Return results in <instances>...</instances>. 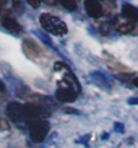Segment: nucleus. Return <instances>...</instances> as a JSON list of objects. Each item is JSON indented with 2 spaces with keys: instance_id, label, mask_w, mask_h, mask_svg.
Here are the masks:
<instances>
[{
  "instance_id": "nucleus-17",
  "label": "nucleus",
  "mask_w": 138,
  "mask_h": 148,
  "mask_svg": "<svg viewBox=\"0 0 138 148\" xmlns=\"http://www.w3.org/2000/svg\"><path fill=\"white\" fill-rule=\"evenodd\" d=\"M0 91H1V92H4L5 91V84L1 82V79H0Z\"/></svg>"
},
{
  "instance_id": "nucleus-16",
  "label": "nucleus",
  "mask_w": 138,
  "mask_h": 148,
  "mask_svg": "<svg viewBox=\"0 0 138 148\" xmlns=\"http://www.w3.org/2000/svg\"><path fill=\"white\" fill-rule=\"evenodd\" d=\"M42 1H45L46 4H49V5H56L58 0H42Z\"/></svg>"
},
{
  "instance_id": "nucleus-14",
  "label": "nucleus",
  "mask_w": 138,
  "mask_h": 148,
  "mask_svg": "<svg viewBox=\"0 0 138 148\" xmlns=\"http://www.w3.org/2000/svg\"><path fill=\"white\" fill-rule=\"evenodd\" d=\"M12 3H14V7L16 10H22V1L20 0H12Z\"/></svg>"
},
{
  "instance_id": "nucleus-1",
  "label": "nucleus",
  "mask_w": 138,
  "mask_h": 148,
  "mask_svg": "<svg viewBox=\"0 0 138 148\" xmlns=\"http://www.w3.org/2000/svg\"><path fill=\"white\" fill-rule=\"evenodd\" d=\"M39 23L42 29L48 34L56 37H64L68 33V26L63 19H60L58 16H54L52 14H41L39 16Z\"/></svg>"
},
{
  "instance_id": "nucleus-18",
  "label": "nucleus",
  "mask_w": 138,
  "mask_h": 148,
  "mask_svg": "<svg viewBox=\"0 0 138 148\" xmlns=\"http://www.w3.org/2000/svg\"><path fill=\"white\" fill-rule=\"evenodd\" d=\"M133 84L135 86V87H138V76H137V77H134V79H133Z\"/></svg>"
},
{
  "instance_id": "nucleus-19",
  "label": "nucleus",
  "mask_w": 138,
  "mask_h": 148,
  "mask_svg": "<svg viewBox=\"0 0 138 148\" xmlns=\"http://www.w3.org/2000/svg\"><path fill=\"white\" fill-rule=\"evenodd\" d=\"M8 3V0H0V7L1 5H4V4H7Z\"/></svg>"
},
{
  "instance_id": "nucleus-5",
  "label": "nucleus",
  "mask_w": 138,
  "mask_h": 148,
  "mask_svg": "<svg viewBox=\"0 0 138 148\" xmlns=\"http://www.w3.org/2000/svg\"><path fill=\"white\" fill-rule=\"evenodd\" d=\"M135 25L137 23L127 19L122 14L116 15L115 19H114V29L118 33H120V34H130V33H133L135 30Z\"/></svg>"
},
{
  "instance_id": "nucleus-6",
  "label": "nucleus",
  "mask_w": 138,
  "mask_h": 148,
  "mask_svg": "<svg viewBox=\"0 0 138 148\" xmlns=\"http://www.w3.org/2000/svg\"><path fill=\"white\" fill-rule=\"evenodd\" d=\"M84 8L89 18L98 19L103 16V7L99 0H84Z\"/></svg>"
},
{
  "instance_id": "nucleus-3",
  "label": "nucleus",
  "mask_w": 138,
  "mask_h": 148,
  "mask_svg": "<svg viewBox=\"0 0 138 148\" xmlns=\"http://www.w3.org/2000/svg\"><path fill=\"white\" fill-rule=\"evenodd\" d=\"M23 109H24V117H26L27 124L50 116V112H48V109L39 106V105H35V103H26V105H23Z\"/></svg>"
},
{
  "instance_id": "nucleus-2",
  "label": "nucleus",
  "mask_w": 138,
  "mask_h": 148,
  "mask_svg": "<svg viewBox=\"0 0 138 148\" xmlns=\"http://www.w3.org/2000/svg\"><path fill=\"white\" fill-rule=\"evenodd\" d=\"M27 125H29V135H30V139L33 140V143H42L50 132V122L46 118L31 121Z\"/></svg>"
},
{
  "instance_id": "nucleus-15",
  "label": "nucleus",
  "mask_w": 138,
  "mask_h": 148,
  "mask_svg": "<svg viewBox=\"0 0 138 148\" xmlns=\"http://www.w3.org/2000/svg\"><path fill=\"white\" fill-rule=\"evenodd\" d=\"M114 128H115V130H119V133H123V130H125L123 125H122V124H119V122H116L115 125H114Z\"/></svg>"
},
{
  "instance_id": "nucleus-10",
  "label": "nucleus",
  "mask_w": 138,
  "mask_h": 148,
  "mask_svg": "<svg viewBox=\"0 0 138 148\" xmlns=\"http://www.w3.org/2000/svg\"><path fill=\"white\" fill-rule=\"evenodd\" d=\"M122 15L123 16H126L127 19H130V21H133V22L137 23L138 22V8L137 7H134V5L129 4V3H126V4H123V7H122Z\"/></svg>"
},
{
  "instance_id": "nucleus-4",
  "label": "nucleus",
  "mask_w": 138,
  "mask_h": 148,
  "mask_svg": "<svg viewBox=\"0 0 138 148\" xmlns=\"http://www.w3.org/2000/svg\"><path fill=\"white\" fill-rule=\"evenodd\" d=\"M5 113H7V117L15 124H27L26 117H24V109H23V105L19 102H10L7 105V109H5Z\"/></svg>"
},
{
  "instance_id": "nucleus-9",
  "label": "nucleus",
  "mask_w": 138,
  "mask_h": 148,
  "mask_svg": "<svg viewBox=\"0 0 138 148\" xmlns=\"http://www.w3.org/2000/svg\"><path fill=\"white\" fill-rule=\"evenodd\" d=\"M1 26L4 27L5 30L14 36H19L20 33L23 32V27L18 23V21L12 16H4L1 19Z\"/></svg>"
},
{
  "instance_id": "nucleus-20",
  "label": "nucleus",
  "mask_w": 138,
  "mask_h": 148,
  "mask_svg": "<svg viewBox=\"0 0 138 148\" xmlns=\"http://www.w3.org/2000/svg\"><path fill=\"white\" fill-rule=\"evenodd\" d=\"M0 12H1V7H0Z\"/></svg>"
},
{
  "instance_id": "nucleus-8",
  "label": "nucleus",
  "mask_w": 138,
  "mask_h": 148,
  "mask_svg": "<svg viewBox=\"0 0 138 148\" xmlns=\"http://www.w3.org/2000/svg\"><path fill=\"white\" fill-rule=\"evenodd\" d=\"M23 50L24 53L31 58H35V57H41L44 52L41 49V46L37 44L34 40H30V38H26L23 41Z\"/></svg>"
},
{
  "instance_id": "nucleus-7",
  "label": "nucleus",
  "mask_w": 138,
  "mask_h": 148,
  "mask_svg": "<svg viewBox=\"0 0 138 148\" xmlns=\"http://www.w3.org/2000/svg\"><path fill=\"white\" fill-rule=\"evenodd\" d=\"M77 95H79V92L75 91L73 88H71V87H58L57 91H56V98L60 102H64V103L75 102Z\"/></svg>"
},
{
  "instance_id": "nucleus-13",
  "label": "nucleus",
  "mask_w": 138,
  "mask_h": 148,
  "mask_svg": "<svg viewBox=\"0 0 138 148\" xmlns=\"http://www.w3.org/2000/svg\"><path fill=\"white\" fill-rule=\"evenodd\" d=\"M26 1L31 5L33 8H38V7L41 5V0H26Z\"/></svg>"
},
{
  "instance_id": "nucleus-12",
  "label": "nucleus",
  "mask_w": 138,
  "mask_h": 148,
  "mask_svg": "<svg viewBox=\"0 0 138 148\" xmlns=\"http://www.w3.org/2000/svg\"><path fill=\"white\" fill-rule=\"evenodd\" d=\"M92 76H94V80H96L98 83H99V82H102V83H103V87H110V84H108L107 79L103 76L100 72H94V73H92Z\"/></svg>"
},
{
  "instance_id": "nucleus-11",
  "label": "nucleus",
  "mask_w": 138,
  "mask_h": 148,
  "mask_svg": "<svg viewBox=\"0 0 138 148\" xmlns=\"http://www.w3.org/2000/svg\"><path fill=\"white\" fill-rule=\"evenodd\" d=\"M58 1H60V4L63 5L65 10H68V11H76V8H77L76 0H58Z\"/></svg>"
}]
</instances>
